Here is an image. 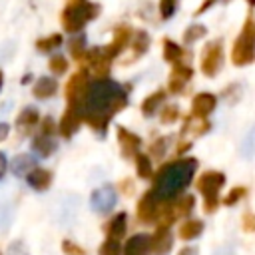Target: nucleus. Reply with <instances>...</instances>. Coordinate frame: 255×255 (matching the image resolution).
Returning <instances> with one entry per match:
<instances>
[{"label": "nucleus", "instance_id": "obj_1", "mask_svg": "<svg viewBox=\"0 0 255 255\" xmlns=\"http://www.w3.org/2000/svg\"><path fill=\"white\" fill-rule=\"evenodd\" d=\"M128 92L118 82L110 78L94 80L88 84L86 96L80 106L82 122H86L92 129L106 133L112 118L118 112H122L128 106Z\"/></svg>", "mask_w": 255, "mask_h": 255}, {"label": "nucleus", "instance_id": "obj_2", "mask_svg": "<svg viewBox=\"0 0 255 255\" xmlns=\"http://www.w3.org/2000/svg\"><path fill=\"white\" fill-rule=\"evenodd\" d=\"M197 165L199 163L195 157H179V159L167 161L157 169V173L151 175L153 185L149 189L153 191V195L159 201H163V203L171 201L189 187V183L197 171Z\"/></svg>", "mask_w": 255, "mask_h": 255}, {"label": "nucleus", "instance_id": "obj_3", "mask_svg": "<svg viewBox=\"0 0 255 255\" xmlns=\"http://www.w3.org/2000/svg\"><path fill=\"white\" fill-rule=\"evenodd\" d=\"M100 10V4H94L90 0H66L64 10L60 12V24L66 32L78 34L86 28L88 22L98 18Z\"/></svg>", "mask_w": 255, "mask_h": 255}, {"label": "nucleus", "instance_id": "obj_4", "mask_svg": "<svg viewBox=\"0 0 255 255\" xmlns=\"http://www.w3.org/2000/svg\"><path fill=\"white\" fill-rule=\"evenodd\" d=\"M253 58H255V24H253V18L247 16L239 36L233 42L231 60L235 66H249Z\"/></svg>", "mask_w": 255, "mask_h": 255}, {"label": "nucleus", "instance_id": "obj_5", "mask_svg": "<svg viewBox=\"0 0 255 255\" xmlns=\"http://www.w3.org/2000/svg\"><path fill=\"white\" fill-rule=\"evenodd\" d=\"M225 185V173L221 171H215V169H209L205 173L199 175L197 179V189L199 193L203 195V211L205 213H213L217 207H219V189Z\"/></svg>", "mask_w": 255, "mask_h": 255}, {"label": "nucleus", "instance_id": "obj_6", "mask_svg": "<svg viewBox=\"0 0 255 255\" xmlns=\"http://www.w3.org/2000/svg\"><path fill=\"white\" fill-rule=\"evenodd\" d=\"M201 74L207 78H215L219 70L223 68V42L221 40H211L205 44L199 60Z\"/></svg>", "mask_w": 255, "mask_h": 255}, {"label": "nucleus", "instance_id": "obj_7", "mask_svg": "<svg viewBox=\"0 0 255 255\" xmlns=\"http://www.w3.org/2000/svg\"><path fill=\"white\" fill-rule=\"evenodd\" d=\"M88 84H90V74L84 68H80L78 72H74L70 76V80L64 86V98H66L68 106H76V108L82 106V100H84L86 90H88Z\"/></svg>", "mask_w": 255, "mask_h": 255}, {"label": "nucleus", "instance_id": "obj_8", "mask_svg": "<svg viewBox=\"0 0 255 255\" xmlns=\"http://www.w3.org/2000/svg\"><path fill=\"white\" fill-rule=\"evenodd\" d=\"M131 34H133V28L129 26V24H118L116 28H114V36H112V42L108 44V46H102V50H104V54L110 58V60H114V58H118L128 46H129V40H131Z\"/></svg>", "mask_w": 255, "mask_h": 255}, {"label": "nucleus", "instance_id": "obj_9", "mask_svg": "<svg viewBox=\"0 0 255 255\" xmlns=\"http://www.w3.org/2000/svg\"><path fill=\"white\" fill-rule=\"evenodd\" d=\"M161 203H163V201H159V199L153 195V191L147 189V191L139 197L137 207H135L137 221L143 223V225H151V223H155V219H157V211H159Z\"/></svg>", "mask_w": 255, "mask_h": 255}, {"label": "nucleus", "instance_id": "obj_10", "mask_svg": "<svg viewBox=\"0 0 255 255\" xmlns=\"http://www.w3.org/2000/svg\"><path fill=\"white\" fill-rule=\"evenodd\" d=\"M193 78V68L183 64V62H175L171 66V72H169V80H167V90L171 94H181L187 86V82Z\"/></svg>", "mask_w": 255, "mask_h": 255}, {"label": "nucleus", "instance_id": "obj_11", "mask_svg": "<svg viewBox=\"0 0 255 255\" xmlns=\"http://www.w3.org/2000/svg\"><path fill=\"white\" fill-rule=\"evenodd\" d=\"M80 124H82V112L80 108L76 106H68L60 118V124L56 126V131L64 137V139H70L78 129H80Z\"/></svg>", "mask_w": 255, "mask_h": 255}, {"label": "nucleus", "instance_id": "obj_12", "mask_svg": "<svg viewBox=\"0 0 255 255\" xmlns=\"http://www.w3.org/2000/svg\"><path fill=\"white\" fill-rule=\"evenodd\" d=\"M116 135H118V143H120V151L126 159H131L139 153V147H141V137L137 133H133L131 129L124 128V126H118L116 129Z\"/></svg>", "mask_w": 255, "mask_h": 255}, {"label": "nucleus", "instance_id": "obj_13", "mask_svg": "<svg viewBox=\"0 0 255 255\" xmlns=\"http://www.w3.org/2000/svg\"><path fill=\"white\" fill-rule=\"evenodd\" d=\"M116 205V191L112 185H102L92 191V207L98 213H110Z\"/></svg>", "mask_w": 255, "mask_h": 255}, {"label": "nucleus", "instance_id": "obj_14", "mask_svg": "<svg viewBox=\"0 0 255 255\" xmlns=\"http://www.w3.org/2000/svg\"><path fill=\"white\" fill-rule=\"evenodd\" d=\"M173 247V235L169 231V227L165 225H157L155 233L149 237V253L153 255H167Z\"/></svg>", "mask_w": 255, "mask_h": 255}, {"label": "nucleus", "instance_id": "obj_15", "mask_svg": "<svg viewBox=\"0 0 255 255\" xmlns=\"http://www.w3.org/2000/svg\"><path fill=\"white\" fill-rule=\"evenodd\" d=\"M217 106V98L209 92H199L191 100V116L195 118H207Z\"/></svg>", "mask_w": 255, "mask_h": 255}, {"label": "nucleus", "instance_id": "obj_16", "mask_svg": "<svg viewBox=\"0 0 255 255\" xmlns=\"http://www.w3.org/2000/svg\"><path fill=\"white\" fill-rule=\"evenodd\" d=\"M26 181L32 189L36 191H46L52 185V171L44 169V167H32L26 173Z\"/></svg>", "mask_w": 255, "mask_h": 255}, {"label": "nucleus", "instance_id": "obj_17", "mask_svg": "<svg viewBox=\"0 0 255 255\" xmlns=\"http://www.w3.org/2000/svg\"><path fill=\"white\" fill-rule=\"evenodd\" d=\"M195 207V197L193 195H187V193H181L177 195L175 199L169 201V211L173 215V219H179V217H185L193 211Z\"/></svg>", "mask_w": 255, "mask_h": 255}, {"label": "nucleus", "instance_id": "obj_18", "mask_svg": "<svg viewBox=\"0 0 255 255\" xmlns=\"http://www.w3.org/2000/svg\"><path fill=\"white\" fill-rule=\"evenodd\" d=\"M104 229H106L108 239H116V241H120V239L126 235V229H128V213H124V211L116 213V215L106 223Z\"/></svg>", "mask_w": 255, "mask_h": 255}, {"label": "nucleus", "instance_id": "obj_19", "mask_svg": "<svg viewBox=\"0 0 255 255\" xmlns=\"http://www.w3.org/2000/svg\"><path fill=\"white\" fill-rule=\"evenodd\" d=\"M124 255H147L149 253V237L143 233L131 235L124 245Z\"/></svg>", "mask_w": 255, "mask_h": 255}, {"label": "nucleus", "instance_id": "obj_20", "mask_svg": "<svg viewBox=\"0 0 255 255\" xmlns=\"http://www.w3.org/2000/svg\"><path fill=\"white\" fill-rule=\"evenodd\" d=\"M161 54H163V60L169 62V64H175V62H183V58L187 56L185 48H181L177 42H173L171 38H163L161 40Z\"/></svg>", "mask_w": 255, "mask_h": 255}, {"label": "nucleus", "instance_id": "obj_21", "mask_svg": "<svg viewBox=\"0 0 255 255\" xmlns=\"http://www.w3.org/2000/svg\"><path fill=\"white\" fill-rule=\"evenodd\" d=\"M58 88H60V86H58V80L48 78V76H42V78L36 80V84H34V88H32V94H34L38 100H46V98L56 96Z\"/></svg>", "mask_w": 255, "mask_h": 255}, {"label": "nucleus", "instance_id": "obj_22", "mask_svg": "<svg viewBox=\"0 0 255 255\" xmlns=\"http://www.w3.org/2000/svg\"><path fill=\"white\" fill-rule=\"evenodd\" d=\"M209 129V122L207 118H195V116H189L181 128V135L183 137H197V135H203L205 131Z\"/></svg>", "mask_w": 255, "mask_h": 255}, {"label": "nucleus", "instance_id": "obj_23", "mask_svg": "<svg viewBox=\"0 0 255 255\" xmlns=\"http://www.w3.org/2000/svg\"><path fill=\"white\" fill-rule=\"evenodd\" d=\"M149 42H151V38H149V34H147L145 30H133L131 40H129L131 60H135V58L143 56V54L147 52V48H149Z\"/></svg>", "mask_w": 255, "mask_h": 255}, {"label": "nucleus", "instance_id": "obj_24", "mask_svg": "<svg viewBox=\"0 0 255 255\" xmlns=\"http://www.w3.org/2000/svg\"><path fill=\"white\" fill-rule=\"evenodd\" d=\"M40 122V114L36 108H24L18 118H16V128L22 131V133H30L32 128H36V124Z\"/></svg>", "mask_w": 255, "mask_h": 255}, {"label": "nucleus", "instance_id": "obj_25", "mask_svg": "<svg viewBox=\"0 0 255 255\" xmlns=\"http://www.w3.org/2000/svg\"><path fill=\"white\" fill-rule=\"evenodd\" d=\"M163 100H165V90H155V92H151L143 102H141V106H139V110H141V114L145 116V118H149V116H153L157 110H159V106L163 104Z\"/></svg>", "mask_w": 255, "mask_h": 255}, {"label": "nucleus", "instance_id": "obj_26", "mask_svg": "<svg viewBox=\"0 0 255 255\" xmlns=\"http://www.w3.org/2000/svg\"><path fill=\"white\" fill-rule=\"evenodd\" d=\"M56 147H58V143L54 141L52 135L38 133V135H34V139H32V149H34L38 155H42V157L52 155V153L56 151Z\"/></svg>", "mask_w": 255, "mask_h": 255}, {"label": "nucleus", "instance_id": "obj_27", "mask_svg": "<svg viewBox=\"0 0 255 255\" xmlns=\"http://www.w3.org/2000/svg\"><path fill=\"white\" fill-rule=\"evenodd\" d=\"M201 233H203V221L201 219H187L185 223L179 225V237L183 241L197 239Z\"/></svg>", "mask_w": 255, "mask_h": 255}, {"label": "nucleus", "instance_id": "obj_28", "mask_svg": "<svg viewBox=\"0 0 255 255\" xmlns=\"http://www.w3.org/2000/svg\"><path fill=\"white\" fill-rule=\"evenodd\" d=\"M135 171H137V177L141 179H149L153 175V165H151V157L147 153H137L135 157Z\"/></svg>", "mask_w": 255, "mask_h": 255}, {"label": "nucleus", "instance_id": "obj_29", "mask_svg": "<svg viewBox=\"0 0 255 255\" xmlns=\"http://www.w3.org/2000/svg\"><path fill=\"white\" fill-rule=\"evenodd\" d=\"M62 42H64V36L56 32V34H50V36L38 38V40H36V48H38L40 52H52V50L60 48V46H62Z\"/></svg>", "mask_w": 255, "mask_h": 255}, {"label": "nucleus", "instance_id": "obj_30", "mask_svg": "<svg viewBox=\"0 0 255 255\" xmlns=\"http://www.w3.org/2000/svg\"><path fill=\"white\" fill-rule=\"evenodd\" d=\"M205 34H207V28H205L203 24H191V26H187L185 32H183V44L191 46V44H195L197 40H201Z\"/></svg>", "mask_w": 255, "mask_h": 255}, {"label": "nucleus", "instance_id": "obj_31", "mask_svg": "<svg viewBox=\"0 0 255 255\" xmlns=\"http://www.w3.org/2000/svg\"><path fill=\"white\" fill-rule=\"evenodd\" d=\"M169 139H171V137H167V135H161V137L153 139V141L149 143V155L155 157V159H161V157L165 155L167 147H169Z\"/></svg>", "mask_w": 255, "mask_h": 255}, {"label": "nucleus", "instance_id": "obj_32", "mask_svg": "<svg viewBox=\"0 0 255 255\" xmlns=\"http://www.w3.org/2000/svg\"><path fill=\"white\" fill-rule=\"evenodd\" d=\"M245 195H247V187H245V185H237V187H231V189L227 191V195H225L223 199H219V201H223V205L231 207V205L239 203Z\"/></svg>", "mask_w": 255, "mask_h": 255}, {"label": "nucleus", "instance_id": "obj_33", "mask_svg": "<svg viewBox=\"0 0 255 255\" xmlns=\"http://www.w3.org/2000/svg\"><path fill=\"white\" fill-rule=\"evenodd\" d=\"M68 46H70V54H72V56H74V60L78 62V60L86 54V50H88V48H86V36H84V34L74 36V38L70 40V44H68Z\"/></svg>", "mask_w": 255, "mask_h": 255}, {"label": "nucleus", "instance_id": "obj_34", "mask_svg": "<svg viewBox=\"0 0 255 255\" xmlns=\"http://www.w3.org/2000/svg\"><path fill=\"white\" fill-rule=\"evenodd\" d=\"M177 120H179V106L167 104L159 110V122L161 124H175Z\"/></svg>", "mask_w": 255, "mask_h": 255}, {"label": "nucleus", "instance_id": "obj_35", "mask_svg": "<svg viewBox=\"0 0 255 255\" xmlns=\"http://www.w3.org/2000/svg\"><path fill=\"white\" fill-rule=\"evenodd\" d=\"M32 167H34V163H32L30 155H18V157L14 159V163H12V171H14L16 175H26Z\"/></svg>", "mask_w": 255, "mask_h": 255}, {"label": "nucleus", "instance_id": "obj_36", "mask_svg": "<svg viewBox=\"0 0 255 255\" xmlns=\"http://www.w3.org/2000/svg\"><path fill=\"white\" fill-rule=\"evenodd\" d=\"M48 68H50V70H52V74H56V76L64 74V72L68 70V60H66V56H62V54L52 56V58H50V62H48Z\"/></svg>", "mask_w": 255, "mask_h": 255}, {"label": "nucleus", "instance_id": "obj_37", "mask_svg": "<svg viewBox=\"0 0 255 255\" xmlns=\"http://www.w3.org/2000/svg\"><path fill=\"white\" fill-rule=\"evenodd\" d=\"M98 255H122V245H120V241L106 237V241L100 245Z\"/></svg>", "mask_w": 255, "mask_h": 255}, {"label": "nucleus", "instance_id": "obj_38", "mask_svg": "<svg viewBox=\"0 0 255 255\" xmlns=\"http://www.w3.org/2000/svg\"><path fill=\"white\" fill-rule=\"evenodd\" d=\"M177 10V0H159V14L163 20L171 18Z\"/></svg>", "mask_w": 255, "mask_h": 255}, {"label": "nucleus", "instance_id": "obj_39", "mask_svg": "<svg viewBox=\"0 0 255 255\" xmlns=\"http://www.w3.org/2000/svg\"><path fill=\"white\" fill-rule=\"evenodd\" d=\"M62 251H64V255H86V249L80 247L78 243L70 241V239H64L62 241Z\"/></svg>", "mask_w": 255, "mask_h": 255}, {"label": "nucleus", "instance_id": "obj_40", "mask_svg": "<svg viewBox=\"0 0 255 255\" xmlns=\"http://www.w3.org/2000/svg\"><path fill=\"white\" fill-rule=\"evenodd\" d=\"M40 133H44V135H54V133H56V122H54L50 116L42 120V124H40Z\"/></svg>", "mask_w": 255, "mask_h": 255}, {"label": "nucleus", "instance_id": "obj_41", "mask_svg": "<svg viewBox=\"0 0 255 255\" xmlns=\"http://www.w3.org/2000/svg\"><path fill=\"white\" fill-rule=\"evenodd\" d=\"M120 191L124 193V195H131L133 191H135V183H133V179H122L120 181Z\"/></svg>", "mask_w": 255, "mask_h": 255}, {"label": "nucleus", "instance_id": "obj_42", "mask_svg": "<svg viewBox=\"0 0 255 255\" xmlns=\"http://www.w3.org/2000/svg\"><path fill=\"white\" fill-rule=\"evenodd\" d=\"M243 229H245L247 233H251V231L255 229V217H253L249 211L243 215Z\"/></svg>", "mask_w": 255, "mask_h": 255}, {"label": "nucleus", "instance_id": "obj_43", "mask_svg": "<svg viewBox=\"0 0 255 255\" xmlns=\"http://www.w3.org/2000/svg\"><path fill=\"white\" fill-rule=\"evenodd\" d=\"M217 2H219V0H203V2H201V6L195 10V14H197V16H199V14H203L207 8H211V6H213V4H217Z\"/></svg>", "mask_w": 255, "mask_h": 255}, {"label": "nucleus", "instance_id": "obj_44", "mask_svg": "<svg viewBox=\"0 0 255 255\" xmlns=\"http://www.w3.org/2000/svg\"><path fill=\"white\" fill-rule=\"evenodd\" d=\"M6 171H8V159H6V155L0 151V179L6 175Z\"/></svg>", "mask_w": 255, "mask_h": 255}, {"label": "nucleus", "instance_id": "obj_45", "mask_svg": "<svg viewBox=\"0 0 255 255\" xmlns=\"http://www.w3.org/2000/svg\"><path fill=\"white\" fill-rule=\"evenodd\" d=\"M8 133H10V126L8 124H0V141H4L6 137H8Z\"/></svg>", "mask_w": 255, "mask_h": 255}, {"label": "nucleus", "instance_id": "obj_46", "mask_svg": "<svg viewBox=\"0 0 255 255\" xmlns=\"http://www.w3.org/2000/svg\"><path fill=\"white\" fill-rule=\"evenodd\" d=\"M177 255H199V253H197L195 247H183V249H179Z\"/></svg>", "mask_w": 255, "mask_h": 255}, {"label": "nucleus", "instance_id": "obj_47", "mask_svg": "<svg viewBox=\"0 0 255 255\" xmlns=\"http://www.w3.org/2000/svg\"><path fill=\"white\" fill-rule=\"evenodd\" d=\"M2 84H4V74H2V70H0V90H2Z\"/></svg>", "mask_w": 255, "mask_h": 255}, {"label": "nucleus", "instance_id": "obj_48", "mask_svg": "<svg viewBox=\"0 0 255 255\" xmlns=\"http://www.w3.org/2000/svg\"><path fill=\"white\" fill-rule=\"evenodd\" d=\"M247 2H249V4H253V2H255V0H247Z\"/></svg>", "mask_w": 255, "mask_h": 255}]
</instances>
